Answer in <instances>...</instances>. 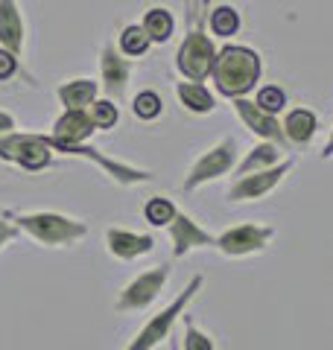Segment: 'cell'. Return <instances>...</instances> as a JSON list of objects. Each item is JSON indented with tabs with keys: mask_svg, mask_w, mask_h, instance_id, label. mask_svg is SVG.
<instances>
[{
	"mask_svg": "<svg viewBox=\"0 0 333 350\" xmlns=\"http://www.w3.org/2000/svg\"><path fill=\"white\" fill-rule=\"evenodd\" d=\"M263 62L251 47L243 44H225L222 50H217L214 68H210V79H214L217 91L228 100H240L249 96L260 82Z\"/></svg>",
	"mask_w": 333,
	"mask_h": 350,
	"instance_id": "6da1fadb",
	"label": "cell"
},
{
	"mask_svg": "<svg viewBox=\"0 0 333 350\" xmlns=\"http://www.w3.org/2000/svg\"><path fill=\"white\" fill-rule=\"evenodd\" d=\"M18 231L29 234L36 243L47 248H68L88 237V225L82 219L56 213V211H38V213H9L6 216Z\"/></svg>",
	"mask_w": 333,
	"mask_h": 350,
	"instance_id": "7a4b0ae2",
	"label": "cell"
},
{
	"mask_svg": "<svg viewBox=\"0 0 333 350\" xmlns=\"http://www.w3.org/2000/svg\"><path fill=\"white\" fill-rule=\"evenodd\" d=\"M205 286V275H193L190 278V283L175 295V301H170L164 306V310L158 312V315H152V319L147 321L138 330V336L132 338V342L123 347V350H155L161 342H166L170 338V333H173V327H175V321L184 315V310H187V304H190L193 298H196V292Z\"/></svg>",
	"mask_w": 333,
	"mask_h": 350,
	"instance_id": "3957f363",
	"label": "cell"
},
{
	"mask_svg": "<svg viewBox=\"0 0 333 350\" xmlns=\"http://www.w3.org/2000/svg\"><path fill=\"white\" fill-rule=\"evenodd\" d=\"M0 161L15 163V167L27 172H41L53 167L56 152L47 146L44 135H36V131H9V135L0 137Z\"/></svg>",
	"mask_w": 333,
	"mask_h": 350,
	"instance_id": "277c9868",
	"label": "cell"
},
{
	"mask_svg": "<svg viewBox=\"0 0 333 350\" xmlns=\"http://www.w3.org/2000/svg\"><path fill=\"white\" fill-rule=\"evenodd\" d=\"M214 59H217V44L205 32L202 21H199V27L187 29L182 47L175 53V68H179V73L187 82H205V79H210Z\"/></svg>",
	"mask_w": 333,
	"mask_h": 350,
	"instance_id": "5b68a950",
	"label": "cell"
},
{
	"mask_svg": "<svg viewBox=\"0 0 333 350\" xmlns=\"http://www.w3.org/2000/svg\"><path fill=\"white\" fill-rule=\"evenodd\" d=\"M234 167H237V140L222 137L219 144H214L193 161V167L184 178V190L193 193L196 187H202V184H210V181L222 178V175H228Z\"/></svg>",
	"mask_w": 333,
	"mask_h": 350,
	"instance_id": "8992f818",
	"label": "cell"
},
{
	"mask_svg": "<svg viewBox=\"0 0 333 350\" xmlns=\"http://www.w3.org/2000/svg\"><path fill=\"white\" fill-rule=\"evenodd\" d=\"M272 239H275L272 225L243 222V225H234V228H228V231H222L217 237L214 248H219L225 257H249V254H260L263 248H269Z\"/></svg>",
	"mask_w": 333,
	"mask_h": 350,
	"instance_id": "52a82bcc",
	"label": "cell"
},
{
	"mask_svg": "<svg viewBox=\"0 0 333 350\" xmlns=\"http://www.w3.org/2000/svg\"><path fill=\"white\" fill-rule=\"evenodd\" d=\"M293 167H295V161H293V158H284L281 163H275V167H269V170L243 175V178H237V181L228 187L225 199H228L231 204H240V202H260L263 196H269V193L278 187V184L284 181V175L290 172Z\"/></svg>",
	"mask_w": 333,
	"mask_h": 350,
	"instance_id": "ba28073f",
	"label": "cell"
},
{
	"mask_svg": "<svg viewBox=\"0 0 333 350\" xmlns=\"http://www.w3.org/2000/svg\"><path fill=\"white\" fill-rule=\"evenodd\" d=\"M166 278H170V266H166V262L140 271V275L132 280L123 292H120L117 312H140V310H147V306H152V301L164 292Z\"/></svg>",
	"mask_w": 333,
	"mask_h": 350,
	"instance_id": "9c48e42d",
	"label": "cell"
},
{
	"mask_svg": "<svg viewBox=\"0 0 333 350\" xmlns=\"http://www.w3.org/2000/svg\"><path fill=\"white\" fill-rule=\"evenodd\" d=\"M132 76V62L117 50V44H106L99 53V88L108 100H123Z\"/></svg>",
	"mask_w": 333,
	"mask_h": 350,
	"instance_id": "30bf717a",
	"label": "cell"
},
{
	"mask_svg": "<svg viewBox=\"0 0 333 350\" xmlns=\"http://www.w3.org/2000/svg\"><path fill=\"white\" fill-rule=\"evenodd\" d=\"M231 105H234L237 117L243 120V126H246L249 131H254V135H258L260 140H269V144L281 146V149L290 146V144H286V137H284V129H281V123H278L275 114L263 111V108H260L258 103H251L249 96L231 100Z\"/></svg>",
	"mask_w": 333,
	"mask_h": 350,
	"instance_id": "8fae6325",
	"label": "cell"
},
{
	"mask_svg": "<svg viewBox=\"0 0 333 350\" xmlns=\"http://www.w3.org/2000/svg\"><path fill=\"white\" fill-rule=\"evenodd\" d=\"M170 239H173V257H184L196 248H210L217 243V237L184 211H175V219L170 222Z\"/></svg>",
	"mask_w": 333,
	"mask_h": 350,
	"instance_id": "7c38bea8",
	"label": "cell"
},
{
	"mask_svg": "<svg viewBox=\"0 0 333 350\" xmlns=\"http://www.w3.org/2000/svg\"><path fill=\"white\" fill-rule=\"evenodd\" d=\"M24 38H27V27L18 0H0V47L15 53L21 59L24 56Z\"/></svg>",
	"mask_w": 333,
	"mask_h": 350,
	"instance_id": "4fadbf2b",
	"label": "cell"
},
{
	"mask_svg": "<svg viewBox=\"0 0 333 350\" xmlns=\"http://www.w3.org/2000/svg\"><path fill=\"white\" fill-rule=\"evenodd\" d=\"M106 248L117 260H138L143 254H149L155 248V239L149 234H135L126 228H108L106 231Z\"/></svg>",
	"mask_w": 333,
	"mask_h": 350,
	"instance_id": "5bb4252c",
	"label": "cell"
},
{
	"mask_svg": "<svg viewBox=\"0 0 333 350\" xmlns=\"http://www.w3.org/2000/svg\"><path fill=\"white\" fill-rule=\"evenodd\" d=\"M94 123L88 111H64L59 120L53 123L50 137L59 140V144H88L94 137Z\"/></svg>",
	"mask_w": 333,
	"mask_h": 350,
	"instance_id": "9a60e30c",
	"label": "cell"
},
{
	"mask_svg": "<svg viewBox=\"0 0 333 350\" xmlns=\"http://www.w3.org/2000/svg\"><path fill=\"white\" fill-rule=\"evenodd\" d=\"M281 129H284L286 144H293V146H307L310 140L316 137L319 117L310 111V108H293V111L284 117Z\"/></svg>",
	"mask_w": 333,
	"mask_h": 350,
	"instance_id": "2e32d148",
	"label": "cell"
},
{
	"mask_svg": "<svg viewBox=\"0 0 333 350\" xmlns=\"http://www.w3.org/2000/svg\"><path fill=\"white\" fill-rule=\"evenodd\" d=\"M56 96L62 100L64 111H85V108L99 96V82H94V79H71V82L59 85Z\"/></svg>",
	"mask_w": 333,
	"mask_h": 350,
	"instance_id": "e0dca14e",
	"label": "cell"
},
{
	"mask_svg": "<svg viewBox=\"0 0 333 350\" xmlns=\"http://www.w3.org/2000/svg\"><path fill=\"white\" fill-rule=\"evenodd\" d=\"M281 161H284V149L269 144V140H260V144L254 146L249 155L234 167V175H237V178H243V175H249V172L269 170V167H275V163H281Z\"/></svg>",
	"mask_w": 333,
	"mask_h": 350,
	"instance_id": "ac0fdd59",
	"label": "cell"
},
{
	"mask_svg": "<svg viewBox=\"0 0 333 350\" xmlns=\"http://www.w3.org/2000/svg\"><path fill=\"white\" fill-rule=\"evenodd\" d=\"M175 94H179V103L187 108L190 114H210L217 108L214 94L208 91L205 82H179L175 85Z\"/></svg>",
	"mask_w": 333,
	"mask_h": 350,
	"instance_id": "d6986e66",
	"label": "cell"
},
{
	"mask_svg": "<svg viewBox=\"0 0 333 350\" xmlns=\"http://www.w3.org/2000/svg\"><path fill=\"white\" fill-rule=\"evenodd\" d=\"M140 27L149 36L152 44H166V41L173 38V32H175V18H173L170 9L152 6V9H147V15H143Z\"/></svg>",
	"mask_w": 333,
	"mask_h": 350,
	"instance_id": "ffe728a7",
	"label": "cell"
},
{
	"mask_svg": "<svg viewBox=\"0 0 333 350\" xmlns=\"http://www.w3.org/2000/svg\"><path fill=\"white\" fill-rule=\"evenodd\" d=\"M149 47H152V41H149L147 32H143L140 24H129V27L120 29L117 50L123 53L126 59H138V56H143V53H147Z\"/></svg>",
	"mask_w": 333,
	"mask_h": 350,
	"instance_id": "44dd1931",
	"label": "cell"
},
{
	"mask_svg": "<svg viewBox=\"0 0 333 350\" xmlns=\"http://www.w3.org/2000/svg\"><path fill=\"white\" fill-rule=\"evenodd\" d=\"M208 29H210V36H217V38H231V36H237V29H240V15H237V9H231V6H217L214 12L208 15Z\"/></svg>",
	"mask_w": 333,
	"mask_h": 350,
	"instance_id": "7402d4cb",
	"label": "cell"
},
{
	"mask_svg": "<svg viewBox=\"0 0 333 350\" xmlns=\"http://www.w3.org/2000/svg\"><path fill=\"white\" fill-rule=\"evenodd\" d=\"M175 207L166 196H152V199L147 202V207H143V216H147V222L152 228H170V222L175 219Z\"/></svg>",
	"mask_w": 333,
	"mask_h": 350,
	"instance_id": "603a6c76",
	"label": "cell"
},
{
	"mask_svg": "<svg viewBox=\"0 0 333 350\" xmlns=\"http://www.w3.org/2000/svg\"><path fill=\"white\" fill-rule=\"evenodd\" d=\"M85 111H88V117H91V123H94L97 131H99V129L111 131V129L117 126V120H120V111H117L114 100H99V96H97V100L88 105Z\"/></svg>",
	"mask_w": 333,
	"mask_h": 350,
	"instance_id": "cb8c5ba5",
	"label": "cell"
},
{
	"mask_svg": "<svg viewBox=\"0 0 333 350\" xmlns=\"http://www.w3.org/2000/svg\"><path fill=\"white\" fill-rule=\"evenodd\" d=\"M132 111H135V117L143 120V123H152V120L161 117L164 103H161V96L155 91H138L135 100H132Z\"/></svg>",
	"mask_w": 333,
	"mask_h": 350,
	"instance_id": "d4e9b609",
	"label": "cell"
},
{
	"mask_svg": "<svg viewBox=\"0 0 333 350\" xmlns=\"http://www.w3.org/2000/svg\"><path fill=\"white\" fill-rule=\"evenodd\" d=\"M184 319V338H182V350H217L214 347V338H210L205 330L190 321V315H182Z\"/></svg>",
	"mask_w": 333,
	"mask_h": 350,
	"instance_id": "484cf974",
	"label": "cell"
},
{
	"mask_svg": "<svg viewBox=\"0 0 333 350\" xmlns=\"http://www.w3.org/2000/svg\"><path fill=\"white\" fill-rule=\"evenodd\" d=\"M254 103H258L263 111H269V114H281L284 105H286V94H284V88H278V85H263L258 91V100Z\"/></svg>",
	"mask_w": 333,
	"mask_h": 350,
	"instance_id": "4316f807",
	"label": "cell"
},
{
	"mask_svg": "<svg viewBox=\"0 0 333 350\" xmlns=\"http://www.w3.org/2000/svg\"><path fill=\"white\" fill-rule=\"evenodd\" d=\"M18 62H21V59L15 56V53H9V50L0 47V82H9L12 76L21 73V64H18Z\"/></svg>",
	"mask_w": 333,
	"mask_h": 350,
	"instance_id": "83f0119b",
	"label": "cell"
},
{
	"mask_svg": "<svg viewBox=\"0 0 333 350\" xmlns=\"http://www.w3.org/2000/svg\"><path fill=\"white\" fill-rule=\"evenodd\" d=\"M18 234H21L18 228H15L12 222H9V219H3V216H0V251H3L9 243H12V239H15Z\"/></svg>",
	"mask_w": 333,
	"mask_h": 350,
	"instance_id": "f1b7e54d",
	"label": "cell"
},
{
	"mask_svg": "<svg viewBox=\"0 0 333 350\" xmlns=\"http://www.w3.org/2000/svg\"><path fill=\"white\" fill-rule=\"evenodd\" d=\"M9 131H18L15 117H12V114H6V111H0V137L9 135Z\"/></svg>",
	"mask_w": 333,
	"mask_h": 350,
	"instance_id": "f546056e",
	"label": "cell"
},
{
	"mask_svg": "<svg viewBox=\"0 0 333 350\" xmlns=\"http://www.w3.org/2000/svg\"><path fill=\"white\" fill-rule=\"evenodd\" d=\"M321 158H333V131H330V140L325 144V149H321Z\"/></svg>",
	"mask_w": 333,
	"mask_h": 350,
	"instance_id": "4dcf8cb0",
	"label": "cell"
},
{
	"mask_svg": "<svg viewBox=\"0 0 333 350\" xmlns=\"http://www.w3.org/2000/svg\"><path fill=\"white\" fill-rule=\"evenodd\" d=\"M170 350H179V345H175V342H170Z\"/></svg>",
	"mask_w": 333,
	"mask_h": 350,
	"instance_id": "1f68e13d",
	"label": "cell"
}]
</instances>
